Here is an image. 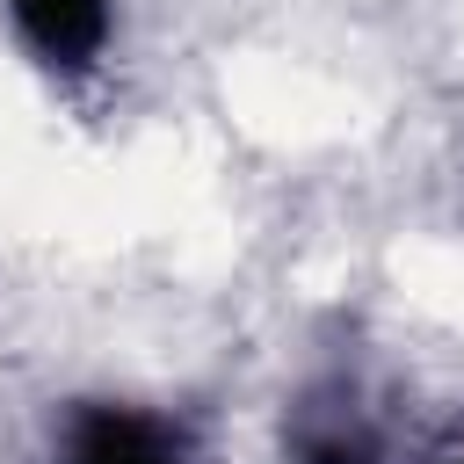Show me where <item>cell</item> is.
Here are the masks:
<instances>
[{
    "label": "cell",
    "mask_w": 464,
    "mask_h": 464,
    "mask_svg": "<svg viewBox=\"0 0 464 464\" xmlns=\"http://www.w3.org/2000/svg\"><path fill=\"white\" fill-rule=\"evenodd\" d=\"M65 464H181V435L138 406H80L65 428Z\"/></svg>",
    "instance_id": "6da1fadb"
},
{
    "label": "cell",
    "mask_w": 464,
    "mask_h": 464,
    "mask_svg": "<svg viewBox=\"0 0 464 464\" xmlns=\"http://www.w3.org/2000/svg\"><path fill=\"white\" fill-rule=\"evenodd\" d=\"M7 14H14L22 44L58 72H87L109 44V22H116L109 0H7Z\"/></svg>",
    "instance_id": "7a4b0ae2"
},
{
    "label": "cell",
    "mask_w": 464,
    "mask_h": 464,
    "mask_svg": "<svg viewBox=\"0 0 464 464\" xmlns=\"http://www.w3.org/2000/svg\"><path fill=\"white\" fill-rule=\"evenodd\" d=\"M297 464H377V442L348 420H326V428L304 420L297 428Z\"/></svg>",
    "instance_id": "3957f363"
},
{
    "label": "cell",
    "mask_w": 464,
    "mask_h": 464,
    "mask_svg": "<svg viewBox=\"0 0 464 464\" xmlns=\"http://www.w3.org/2000/svg\"><path fill=\"white\" fill-rule=\"evenodd\" d=\"M457 464H464V457H457Z\"/></svg>",
    "instance_id": "277c9868"
}]
</instances>
